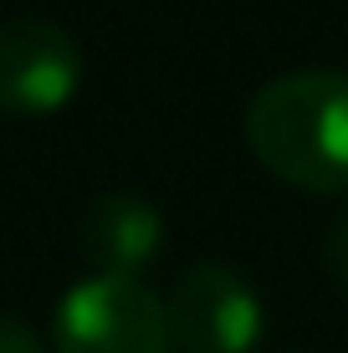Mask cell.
Segmentation results:
<instances>
[{
  "label": "cell",
  "instance_id": "6da1fadb",
  "mask_svg": "<svg viewBox=\"0 0 348 353\" xmlns=\"http://www.w3.org/2000/svg\"><path fill=\"white\" fill-rule=\"evenodd\" d=\"M246 143L267 174L303 194H348V72L297 67L246 108Z\"/></svg>",
  "mask_w": 348,
  "mask_h": 353
},
{
  "label": "cell",
  "instance_id": "7a4b0ae2",
  "mask_svg": "<svg viewBox=\"0 0 348 353\" xmlns=\"http://www.w3.org/2000/svg\"><path fill=\"white\" fill-rule=\"evenodd\" d=\"M52 343L57 353H174L164 297L139 276L108 272H92L57 302Z\"/></svg>",
  "mask_w": 348,
  "mask_h": 353
},
{
  "label": "cell",
  "instance_id": "3957f363",
  "mask_svg": "<svg viewBox=\"0 0 348 353\" xmlns=\"http://www.w3.org/2000/svg\"><path fill=\"white\" fill-rule=\"evenodd\" d=\"M174 353H251L261 338V297L246 272L225 261H200L179 272L164 297Z\"/></svg>",
  "mask_w": 348,
  "mask_h": 353
},
{
  "label": "cell",
  "instance_id": "277c9868",
  "mask_svg": "<svg viewBox=\"0 0 348 353\" xmlns=\"http://www.w3.org/2000/svg\"><path fill=\"white\" fill-rule=\"evenodd\" d=\"M82 82V46L57 21H0V113L52 118Z\"/></svg>",
  "mask_w": 348,
  "mask_h": 353
},
{
  "label": "cell",
  "instance_id": "5b68a950",
  "mask_svg": "<svg viewBox=\"0 0 348 353\" xmlns=\"http://www.w3.org/2000/svg\"><path fill=\"white\" fill-rule=\"evenodd\" d=\"M164 246V215L143 194H98L82 215V251L108 276H139Z\"/></svg>",
  "mask_w": 348,
  "mask_h": 353
},
{
  "label": "cell",
  "instance_id": "8992f818",
  "mask_svg": "<svg viewBox=\"0 0 348 353\" xmlns=\"http://www.w3.org/2000/svg\"><path fill=\"white\" fill-rule=\"evenodd\" d=\"M323 266H328V276L348 292V210L328 225V236H323Z\"/></svg>",
  "mask_w": 348,
  "mask_h": 353
},
{
  "label": "cell",
  "instance_id": "52a82bcc",
  "mask_svg": "<svg viewBox=\"0 0 348 353\" xmlns=\"http://www.w3.org/2000/svg\"><path fill=\"white\" fill-rule=\"evenodd\" d=\"M0 353H46V343H41V338H36L21 318L0 312Z\"/></svg>",
  "mask_w": 348,
  "mask_h": 353
}]
</instances>
